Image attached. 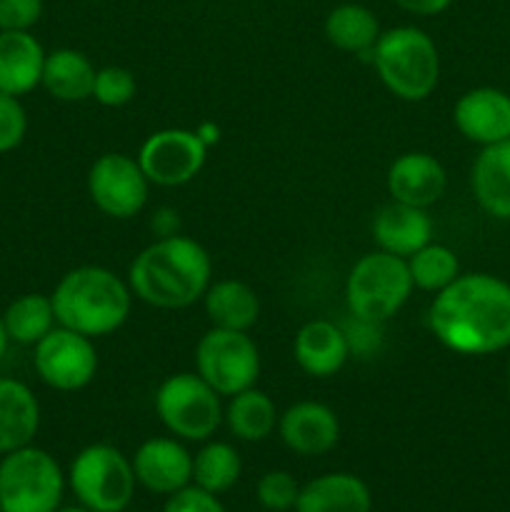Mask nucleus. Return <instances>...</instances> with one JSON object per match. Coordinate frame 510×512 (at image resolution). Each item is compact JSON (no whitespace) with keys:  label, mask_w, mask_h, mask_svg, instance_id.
Instances as JSON below:
<instances>
[{"label":"nucleus","mask_w":510,"mask_h":512,"mask_svg":"<svg viewBox=\"0 0 510 512\" xmlns=\"http://www.w3.org/2000/svg\"><path fill=\"white\" fill-rule=\"evenodd\" d=\"M428 325L458 355L510 350V283L490 273H460L435 295Z\"/></svg>","instance_id":"1"},{"label":"nucleus","mask_w":510,"mask_h":512,"mask_svg":"<svg viewBox=\"0 0 510 512\" xmlns=\"http://www.w3.org/2000/svg\"><path fill=\"white\" fill-rule=\"evenodd\" d=\"M213 278L210 255L198 240L163 235L140 250L128 270L133 298L160 310H183L203 300Z\"/></svg>","instance_id":"2"},{"label":"nucleus","mask_w":510,"mask_h":512,"mask_svg":"<svg viewBox=\"0 0 510 512\" xmlns=\"http://www.w3.org/2000/svg\"><path fill=\"white\" fill-rule=\"evenodd\" d=\"M50 300L58 325L88 338H103L128 320L133 290L110 268L80 265L58 280Z\"/></svg>","instance_id":"3"},{"label":"nucleus","mask_w":510,"mask_h":512,"mask_svg":"<svg viewBox=\"0 0 510 512\" xmlns=\"http://www.w3.org/2000/svg\"><path fill=\"white\" fill-rule=\"evenodd\" d=\"M373 65L380 83L400 100L418 103L433 95L440 80L438 45L415 25H398L375 40Z\"/></svg>","instance_id":"4"},{"label":"nucleus","mask_w":510,"mask_h":512,"mask_svg":"<svg viewBox=\"0 0 510 512\" xmlns=\"http://www.w3.org/2000/svg\"><path fill=\"white\" fill-rule=\"evenodd\" d=\"M413 293L408 263L405 258L385 250L363 255L350 268L345 280V303L350 315L363 323H385L393 318Z\"/></svg>","instance_id":"5"},{"label":"nucleus","mask_w":510,"mask_h":512,"mask_svg":"<svg viewBox=\"0 0 510 512\" xmlns=\"http://www.w3.org/2000/svg\"><path fill=\"white\" fill-rule=\"evenodd\" d=\"M65 485L58 460L33 443L0 458V512H55Z\"/></svg>","instance_id":"6"},{"label":"nucleus","mask_w":510,"mask_h":512,"mask_svg":"<svg viewBox=\"0 0 510 512\" xmlns=\"http://www.w3.org/2000/svg\"><path fill=\"white\" fill-rule=\"evenodd\" d=\"M65 478L75 500L93 512H123L138 485L130 458L108 443H93L80 450Z\"/></svg>","instance_id":"7"},{"label":"nucleus","mask_w":510,"mask_h":512,"mask_svg":"<svg viewBox=\"0 0 510 512\" xmlns=\"http://www.w3.org/2000/svg\"><path fill=\"white\" fill-rule=\"evenodd\" d=\"M155 415L173 438L205 443L223 423V405L198 373H175L155 393Z\"/></svg>","instance_id":"8"},{"label":"nucleus","mask_w":510,"mask_h":512,"mask_svg":"<svg viewBox=\"0 0 510 512\" xmlns=\"http://www.w3.org/2000/svg\"><path fill=\"white\" fill-rule=\"evenodd\" d=\"M195 373L218 395H238L260 378V350L248 333L210 328L195 345Z\"/></svg>","instance_id":"9"},{"label":"nucleus","mask_w":510,"mask_h":512,"mask_svg":"<svg viewBox=\"0 0 510 512\" xmlns=\"http://www.w3.org/2000/svg\"><path fill=\"white\" fill-rule=\"evenodd\" d=\"M35 375L58 393H75L93 383L98 373V350L93 338L55 325L33 345Z\"/></svg>","instance_id":"10"},{"label":"nucleus","mask_w":510,"mask_h":512,"mask_svg":"<svg viewBox=\"0 0 510 512\" xmlns=\"http://www.w3.org/2000/svg\"><path fill=\"white\" fill-rule=\"evenodd\" d=\"M150 180L138 158L125 153H105L90 165L88 195L95 208L108 218L128 220L148 203Z\"/></svg>","instance_id":"11"},{"label":"nucleus","mask_w":510,"mask_h":512,"mask_svg":"<svg viewBox=\"0 0 510 512\" xmlns=\"http://www.w3.org/2000/svg\"><path fill=\"white\" fill-rule=\"evenodd\" d=\"M135 158L150 183L178 188V185L190 183L203 170L208 145L200 140L195 130L165 128L148 135Z\"/></svg>","instance_id":"12"},{"label":"nucleus","mask_w":510,"mask_h":512,"mask_svg":"<svg viewBox=\"0 0 510 512\" xmlns=\"http://www.w3.org/2000/svg\"><path fill=\"white\" fill-rule=\"evenodd\" d=\"M133 463L140 488L153 495H173L193 483V455L178 438H150L138 445Z\"/></svg>","instance_id":"13"},{"label":"nucleus","mask_w":510,"mask_h":512,"mask_svg":"<svg viewBox=\"0 0 510 512\" xmlns=\"http://www.w3.org/2000/svg\"><path fill=\"white\" fill-rule=\"evenodd\" d=\"M278 435L290 453L318 458L338 445L340 420L325 403L300 400L278 418Z\"/></svg>","instance_id":"14"},{"label":"nucleus","mask_w":510,"mask_h":512,"mask_svg":"<svg viewBox=\"0 0 510 512\" xmlns=\"http://www.w3.org/2000/svg\"><path fill=\"white\" fill-rule=\"evenodd\" d=\"M453 123L470 143L485 145L510 138V95L500 88H473L458 98Z\"/></svg>","instance_id":"15"},{"label":"nucleus","mask_w":510,"mask_h":512,"mask_svg":"<svg viewBox=\"0 0 510 512\" xmlns=\"http://www.w3.org/2000/svg\"><path fill=\"white\" fill-rule=\"evenodd\" d=\"M385 185L395 203L425 208L438 203L448 185V173L443 163L430 153H405L393 160L385 175Z\"/></svg>","instance_id":"16"},{"label":"nucleus","mask_w":510,"mask_h":512,"mask_svg":"<svg viewBox=\"0 0 510 512\" xmlns=\"http://www.w3.org/2000/svg\"><path fill=\"white\" fill-rule=\"evenodd\" d=\"M350 355V338L333 320H310L293 340V358L310 378H333Z\"/></svg>","instance_id":"17"},{"label":"nucleus","mask_w":510,"mask_h":512,"mask_svg":"<svg viewBox=\"0 0 510 512\" xmlns=\"http://www.w3.org/2000/svg\"><path fill=\"white\" fill-rule=\"evenodd\" d=\"M45 48L30 30H0V93H33L43 80Z\"/></svg>","instance_id":"18"},{"label":"nucleus","mask_w":510,"mask_h":512,"mask_svg":"<svg viewBox=\"0 0 510 512\" xmlns=\"http://www.w3.org/2000/svg\"><path fill=\"white\" fill-rule=\"evenodd\" d=\"M470 190L490 218L510 220V138L480 148L470 168Z\"/></svg>","instance_id":"19"},{"label":"nucleus","mask_w":510,"mask_h":512,"mask_svg":"<svg viewBox=\"0 0 510 512\" xmlns=\"http://www.w3.org/2000/svg\"><path fill=\"white\" fill-rule=\"evenodd\" d=\"M373 238L378 250H385L398 258H410L415 250L430 243L433 238V220L428 210L405 203H390L378 210L373 220Z\"/></svg>","instance_id":"20"},{"label":"nucleus","mask_w":510,"mask_h":512,"mask_svg":"<svg viewBox=\"0 0 510 512\" xmlns=\"http://www.w3.org/2000/svg\"><path fill=\"white\" fill-rule=\"evenodd\" d=\"M373 495L353 473H325L300 485L295 512H370Z\"/></svg>","instance_id":"21"},{"label":"nucleus","mask_w":510,"mask_h":512,"mask_svg":"<svg viewBox=\"0 0 510 512\" xmlns=\"http://www.w3.org/2000/svg\"><path fill=\"white\" fill-rule=\"evenodd\" d=\"M40 428V403L33 390L15 378H0V455L25 448Z\"/></svg>","instance_id":"22"},{"label":"nucleus","mask_w":510,"mask_h":512,"mask_svg":"<svg viewBox=\"0 0 510 512\" xmlns=\"http://www.w3.org/2000/svg\"><path fill=\"white\" fill-rule=\"evenodd\" d=\"M203 305L213 328L248 333L258 323L260 300L243 280L228 278L210 283L203 295Z\"/></svg>","instance_id":"23"},{"label":"nucleus","mask_w":510,"mask_h":512,"mask_svg":"<svg viewBox=\"0 0 510 512\" xmlns=\"http://www.w3.org/2000/svg\"><path fill=\"white\" fill-rule=\"evenodd\" d=\"M95 65L85 53L75 48H58L45 55L43 65V85L50 98L63 100V103H80L93 95Z\"/></svg>","instance_id":"24"},{"label":"nucleus","mask_w":510,"mask_h":512,"mask_svg":"<svg viewBox=\"0 0 510 512\" xmlns=\"http://www.w3.org/2000/svg\"><path fill=\"white\" fill-rule=\"evenodd\" d=\"M278 418L280 415L270 395H265L255 385L243 393L230 395L223 410V420L230 435L243 443H260V440L270 438L273 430L278 428Z\"/></svg>","instance_id":"25"},{"label":"nucleus","mask_w":510,"mask_h":512,"mask_svg":"<svg viewBox=\"0 0 510 512\" xmlns=\"http://www.w3.org/2000/svg\"><path fill=\"white\" fill-rule=\"evenodd\" d=\"M325 38L343 53L365 55L380 38V23L370 8L360 3H343L325 15Z\"/></svg>","instance_id":"26"},{"label":"nucleus","mask_w":510,"mask_h":512,"mask_svg":"<svg viewBox=\"0 0 510 512\" xmlns=\"http://www.w3.org/2000/svg\"><path fill=\"white\" fill-rule=\"evenodd\" d=\"M8 333L10 343L35 345L58 325L53 310V300L43 293H25L8 303V308L0 313Z\"/></svg>","instance_id":"27"},{"label":"nucleus","mask_w":510,"mask_h":512,"mask_svg":"<svg viewBox=\"0 0 510 512\" xmlns=\"http://www.w3.org/2000/svg\"><path fill=\"white\" fill-rule=\"evenodd\" d=\"M243 473L240 453L223 440H205L203 448L193 455V485L220 495L228 493Z\"/></svg>","instance_id":"28"},{"label":"nucleus","mask_w":510,"mask_h":512,"mask_svg":"<svg viewBox=\"0 0 510 512\" xmlns=\"http://www.w3.org/2000/svg\"><path fill=\"white\" fill-rule=\"evenodd\" d=\"M405 263H408L413 288L425 290V293L438 295L460 275V260L455 250L440 243L423 245L410 258H405Z\"/></svg>","instance_id":"29"},{"label":"nucleus","mask_w":510,"mask_h":512,"mask_svg":"<svg viewBox=\"0 0 510 512\" xmlns=\"http://www.w3.org/2000/svg\"><path fill=\"white\" fill-rule=\"evenodd\" d=\"M300 495V483L288 470H268L260 475L255 485V498L260 508L268 512H288L295 510Z\"/></svg>","instance_id":"30"},{"label":"nucleus","mask_w":510,"mask_h":512,"mask_svg":"<svg viewBox=\"0 0 510 512\" xmlns=\"http://www.w3.org/2000/svg\"><path fill=\"white\" fill-rule=\"evenodd\" d=\"M138 93V83H135V75L130 73L123 65H105L95 73L93 83V95L95 103L105 105V108H120V105L130 103Z\"/></svg>","instance_id":"31"},{"label":"nucleus","mask_w":510,"mask_h":512,"mask_svg":"<svg viewBox=\"0 0 510 512\" xmlns=\"http://www.w3.org/2000/svg\"><path fill=\"white\" fill-rule=\"evenodd\" d=\"M28 133V113L20 98L0 93V155L18 148Z\"/></svg>","instance_id":"32"},{"label":"nucleus","mask_w":510,"mask_h":512,"mask_svg":"<svg viewBox=\"0 0 510 512\" xmlns=\"http://www.w3.org/2000/svg\"><path fill=\"white\" fill-rule=\"evenodd\" d=\"M163 512H225V508L218 500V495L190 483L188 488L168 495Z\"/></svg>","instance_id":"33"},{"label":"nucleus","mask_w":510,"mask_h":512,"mask_svg":"<svg viewBox=\"0 0 510 512\" xmlns=\"http://www.w3.org/2000/svg\"><path fill=\"white\" fill-rule=\"evenodd\" d=\"M43 18V0H0V30H30Z\"/></svg>","instance_id":"34"},{"label":"nucleus","mask_w":510,"mask_h":512,"mask_svg":"<svg viewBox=\"0 0 510 512\" xmlns=\"http://www.w3.org/2000/svg\"><path fill=\"white\" fill-rule=\"evenodd\" d=\"M400 10L405 13L420 15V18H430V15H440L450 8L453 0H393Z\"/></svg>","instance_id":"35"},{"label":"nucleus","mask_w":510,"mask_h":512,"mask_svg":"<svg viewBox=\"0 0 510 512\" xmlns=\"http://www.w3.org/2000/svg\"><path fill=\"white\" fill-rule=\"evenodd\" d=\"M8 345H10V338H8V333H5L3 318H0V363H3V360H5V353H8Z\"/></svg>","instance_id":"36"},{"label":"nucleus","mask_w":510,"mask_h":512,"mask_svg":"<svg viewBox=\"0 0 510 512\" xmlns=\"http://www.w3.org/2000/svg\"><path fill=\"white\" fill-rule=\"evenodd\" d=\"M55 512H93V510H88V508H83V505H78V508H58Z\"/></svg>","instance_id":"37"},{"label":"nucleus","mask_w":510,"mask_h":512,"mask_svg":"<svg viewBox=\"0 0 510 512\" xmlns=\"http://www.w3.org/2000/svg\"><path fill=\"white\" fill-rule=\"evenodd\" d=\"M508 390H510V355H508Z\"/></svg>","instance_id":"38"}]
</instances>
